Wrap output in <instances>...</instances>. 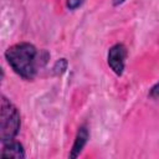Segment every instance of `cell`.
<instances>
[{
	"label": "cell",
	"mask_w": 159,
	"mask_h": 159,
	"mask_svg": "<svg viewBox=\"0 0 159 159\" xmlns=\"http://www.w3.org/2000/svg\"><path fill=\"white\" fill-rule=\"evenodd\" d=\"M32 43L20 42L5 51V58L16 75L26 81H32L37 75V68L45 65L48 58L47 52L45 56Z\"/></svg>",
	"instance_id": "6da1fadb"
},
{
	"label": "cell",
	"mask_w": 159,
	"mask_h": 159,
	"mask_svg": "<svg viewBox=\"0 0 159 159\" xmlns=\"http://www.w3.org/2000/svg\"><path fill=\"white\" fill-rule=\"evenodd\" d=\"M21 125L17 107L5 96L0 101V139L2 143L14 140Z\"/></svg>",
	"instance_id": "7a4b0ae2"
},
{
	"label": "cell",
	"mask_w": 159,
	"mask_h": 159,
	"mask_svg": "<svg viewBox=\"0 0 159 159\" xmlns=\"http://www.w3.org/2000/svg\"><path fill=\"white\" fill-rule=\"evenodd\" d=\"M128 56L127 47L123 43H116L113 45L107 53V62L111 70L117 75L122 76L125 67V58Z\"/></svg>",
	"instance_id": "3957f363"
},
{
	"label": "cell",
	"mask_w": 159,
	"mask_h": 159,
	"mask_svg": "<svg viewBox=\"0 0 159 159\" xmlns=\"http://www.w3.org/2000/svg\"><path fill=\"white\" fill-rule=\"evenodd\" d=\"M88 138H89V130H88L87 125L83 124V125H81V127L78 128L77 134H76V138H75V142H73V145H72L71 152H70V154H68V157H70L71 159L77 158V157L82 153L84 145H86L87 142H88Z\"/></svg>",
	"instance_id": "277c9868"
},
{
	"label": "cell",
	"mask_w": 159,
	"mask_h": 159,
	"mask_svg": "<svg viewBox=\"0 0 159 159\" xmlns=\"http://www.w3.org/2000/svg\"><path fill=\"white\" fill-rule=\"evenodd\" d=\"M25 149L20 142L16 140H10L6 143H2V149H1V157L4 158H25Z\"/></svg>",
	"instance_id": "5b68a950"
},
{
	"label": "cell",
	"mask_w": 159,
	"mask_h": 159,
	"mask_svg": "<svg viewBox=\"0 0 159 159\" xmlns=\"http://www.w3.org/2000/svg\"><path fill=\"white\" fill-rule=\"evenodd\" d=\"M67 66H68V61H67L66 58H60V60H57V61L55 62L53 67H52V72H53V75H56V76H61L62 73L66 72Z\"/></svg>",
	"instance_id": "8992f818"
},
{
	"label": "cell",
	"mask_w": 159,
	"mask_h": 159,
	"mask_svg": "<svg viewBox=\"0 0 159 159\" xmlns=\"http://www.w3.org/2000/svg\"><path fill=\"white\" fill-rule=\"evenodd\" d=\"M83 2H84V0H66V6L68 10H76Z\"/></svg>",
	"instance_id": "52a82bcc"
},
{
	"label": "cell",
	"mask_w": 159,
	"mask_h": 159,
	"mask_svg": "<svg viewBox=\"0 0 159 159\" xmlns=\"http://www.w3.org/2000/svg\"><path fill=\"white\" fill-rule=\"evenodd\" d=\"M148 96H149L152 99H159V81L149 89Z\"/></svg>",
	"instance_id": "ba28073f"
},
{
	"label": "cell",
	"mask_w": 159,
	"mask_h": 159,
	"mask_svg": "<svg viewBox=\"0 0 159 159\" xmlns=\"http://www.w3.org/2000/svg\"><path fill=\"white\" fill-rule=\"evenodd\" d=\"M124 1H125V0H112V5H113V6H119V5H122Z\"/></svg>",
	"instance_id": "9c48e42d"
}]
</instances>
